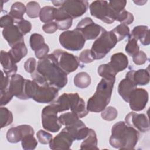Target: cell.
Here are the masks:
<instances>
[{
  "mask_svg": "<svg viewBox=\"0 0 150 150\" xmlns=\"http://www.w3.org/2000/svg\"><path fill=\"white\" fill-rule=\"evenodd\" d=\"M115 79L103 78L98 84L94 94L88 100L87 110L93 112H101L110 102Z\"/></svg>",
  "mask_w": 150,
  "mask_h": 150,
  "instance_id": "3",
  "label": "cell"
},
{
  "mask_svg": "<svg viewBox=\"0 0 150 150\" xmlns=\"http://www.w3.org/2000/svg\"><path fill=\"white\" fill-rule=\"evenodd\" d=\"M73 141H74L71 135L64 128L60 133L49 142V148L51 149H63L67 150L70 149Z\"/></svg>",
  "mask_w": 150,
  "mask_h": 150,
  "instance_id": "17",
  "label": "cell"
},
{
  "mask_svg": "<svg viewBox=\"0 0 150 150\" xmlns=\"http://www.w3.org/2000/svg\"><path fill=\"white\" fill-rule=\"evenodd\" d=\"M15 23L14 19L9 15L6 14L2 16L0 19V26L2 28H5Z\"/></svg>",
  "mask_w": 150,
  "mask_h": 150,
  "instance_id": "48",
  "label": "cell"
},
{
  "mask_svg": "<svg viewBox=\"0 0 150 150\" xmlns=\"http://www.w3.org/2000/svg\"><path fill=\"white\" fill-rule=\"evenodd\" d=\"M54 20L59 30H67L72 26L73 18L66 14L60 8H56Z\"/></svg>",
  "mask_w": 150,
  "mask_h": 150,
  "instance_id": "25",
  "label": "cell"
},
{
  "mask_svg": "<svg viewBox=\"0 0 150 150\" xmlns=\"http://www.w3.org/2000/svg\"><path fill=\"white\" fill-rule=\"evenodd\" d=\"M49 51V46L45 43L42 46H40L36 51H35V54L36 57L38 59L41 60L47 57Z\"/></svg>",
  "mask_w": 150,
  "mask_h": 150,
  "instance_id": "47",
  "label": "cell"
},
{
  "mask_svg": "<svg viewBox=\"0 0 150 150\" xmlns=\"http://www.w3.org/2000/svg\"><path fill=\"white\" fill-rule=\"evenodd\" d=\"M27 16L30 18H36L39 16L40 11V6L38 2L36 1H30L27 3L26 6Z\"/></svg>",
  "mask_w": 150,
  "mask_h": 150,
  "instance_id": "33",
  "label": "cell"
},
{
  "mask_svg": "<svg viewBox=\"0 0 150 150\" xmlns=\"http://www.w3.org/2000/svg\"><path fill=\"white\" fill-rule=\"evenodd\" d=\"M91 16L107 24L115 21V14L106 1H94L89 6Z\"/></svg>",
  "mask_w": 150,
  "mask_h": 150,
  "instance_id": "10",
  "label": "cell"
},
{
  "mask_svg": "<svg viewBox=\"0 0 150 150\" xmlns=\"http://www.w3.org/2000/svg\"><path fill=\"white\" fill-rule=\"evenodd\" d=\"M116 36L118 42L124 39L126 37H128L129 35V28L128 25L121 23L117 25L114 29L111 30Z\"/></svg>",
  "mask_w": 150,
  "mask_h": 150,
  "instance_id": "34",
  "label": "cell"
},
{
  "mask_svg": "<svg viewBox=\"0 0 150 150\" xmlns=\"http://www.w3.org/2000/svg\"><path fill=\"white\" fill-rule=\"evenodd\" d=\"M13 96L11 94V93L9 91L8 89L4 90V91H0V105L1 106L5 105H6L9 102L11 101V100L12 99Z\"/></svg>",
  "mask_w": 150,
  "mask_h": 150,
  "instance_id": "46",
  "label": "cell"
},
{
  "mask_svg": "<svg viewBox=\"0 0 150 150\" xmlns=\"http://www.w3.org/2000/svg\"><path fill=\"white\" fill-rule=\"evenodd\" d=\"M125 50L129 56L132 57L137 54L139 51V46L138 45L137 40L128 36V40L126 45Z\"/></svg>",
  "mask_w": 150,
  "mask_h": 150,
  "instance_id": "36",
  "label": "cell"
},
{
  "mask_svg": "<svg viewBox=\"0 0 150 150\" xmlns=\"http://www.w3.org/2000/svg\"><path fill=\"white\" fill-rule=\"evenodd\" d=\"M128 65V59L127 56L121 52L112 54L110 62L105 64L107 71L112 77H115L118 73L125 70Z\"/></svg>",
  "mask_w": 150,
  "mask_h": 150,
  "instance_id": "14",
  "label": "cell"
},
{
  "mask_svg": "<svg viewBox=\"0 0 150 150\" xmlns=\"http://www.w3.org/2000/svg\"><path fill=\"white\" fill-rule=\"evenodd\" d=\"M64 128L71 135L73 139L77 141L84 139L87 136L90 129L80 120L75 124L65 127Z\"/></svg>",
  "mask_w": 150,
  "mask_h": 150,
  "instance_id": "20",
  "label": "cell"
},
{
  "mask_svg": "<svg viewBox=\"0 0 150 150\" xmlns=\"http://www.w3.org/2000/svg\"><path fill=\"white\" fill-rule=\"evenodd\" d=\"M148 93L144 88H136L131 93L128 103L130 108L134 111L143 110L148 101Z\"/></svg>",
  "mask_w": 150,
  "mask_h": 150,
  "instance_id": "15",
  "label": "cell"
},
{
  "mask_svg": "<svg viewBox=\"0 0 150 150\" xmlns=\"http://www.w3.org/2000/svg\"><path fill=\"white\" fill-rule=\"evenodd\" d=\"M139 138V132L124 121L115 123L111 128L109 142L113 148L120 149H133Z\"/></svg>",
  "mask_w": 150,
  "mask_h": 150,
  "instance_id": "2",
  "label": "cell"
},
{
  "mask_svg": "<svg viewBox=\"0 0 150 150\" xmlns=\"http://www.w3.org/2000/svg\"><path fill=\"white\" fill-rule=\"evenodd\" d=\"M129 36L134 38L137 41L139 40L144 46L149 45L150 43L149 28L147 26L139 25L134 27Z\"/></svg>",
  "mask_w": 150,
  "mask_h": 150,
  "instance_id": "24",
  "label": "cell"
},
{
  "mask_svg": "<svg viewBox=\"0 0 150 150\" xmlns=\"http://www.w3.org/2000/svg\"><path fill=\"white\" fill-rule=\"evenodd\" d=\"M58 111L53 104H50L43 108L42 111V124L45 129L52 132L59 131L62 125L60 123Z\"/></svg>",
  "mask_w": 150,
  "mask_h": 150,
  "instance_id": "11",
  "label": "cell"
},
{
  "mask_svg": "<svg viewBox=\"0 0 150 150\" xmlns=\"http://www.w3.org/2000/svg\"><path fill=\"white\" fill-rule=\"evenodd\" d=\"M25 80L18 74H15L10 77L8 90L13 96L20 100H28L25 94Z\"/></svg>",
  "mask_w": 150,
  "mask_h": 150,
  "instance_id": "18",
  "label": "cell"
},
{
  "mask_svg": "<svg viewBox=\"0 0 150 150\" xmlns=\"http://www.w3.org/2000/svg\"><path fill=\"white\" fill-rule=\"evenodd\" d=\"M36 137L39 142L44 145L49 144L50 141L52 139V135L47 131L42 129H40L36 134Z\"/></svg>",
  "mask_w": 150,
  "mask_h": 150,
  "instance_id": "41",
  "label": "cell"
},
{
  "mask_svg": "<svg viewBox=\"0 0 150 150\" xmlns=\"http://www.w3.org/2000/svg\"><path fill=\"white\" fill-rule=\"evenodd\" d=\"M33 128L29 125L23 124L9 128L6 132V139L11 143H18L28 135H34Z\"/></svg>",
  "mask_w": 150,
  "mask_h": 150,
  "instance_id": "16",
  "label": "cell"
},
{
  "mask_svg": "<svg viewBox=\"0 0 150 150\" xmlns=\"http://www.w3.org/2000/svg\"><path fill=\"white\" fill-rule=\"evenodd\" d=\"M147 1H134V3H135L136 4H137L138 5H143L145 3H146Z\"/></svg>",
  "mask_w": 150,
  "mask_h": 150,
  "instance_id": "51",
  "label": "cell"
},
{
  "mask_svg": "<svg viewBox=\"0 0 150 150\" xmlns=\"http://www.w3.org/2000/svg\"><path fill=\"white\" fill-rule=\"evenodd\" d=\"M53 104L58 112L70 110L80 118L84 117L88 113L84 101L77 93H63Z\"/></svg>",
  "mask_w": 150,
  "mask_h": 150,
  "instance_id": "4",
  "label": "cell"
},
{
  "mask_svg": "<svg viewBox=\"0 0 150 150\" xmlns=\"http://www.w3.org/2000/svg\"><path fill=\"white\" fill-rule=\"evenodd\" d=\"M22 147L25 150H33L38 145V141L33 135H28L21 140Z\"/></svg>",
  "mask_w": 150,
  "mask_h": 150,
  "instance_id": "35",
  "label": "cell"
},
{
  "mask_svg": "<svg viewBox=\"0 0 150 150\" xmlns=\"http://www.w3.org/2000/svg\"><path fill=\"white\" fill-rule=\"evenodd\" d=\"M59 120L62 125L68 127L77 123L80 120V118L76 114L71 111L62 114L59 116Z\"/></svg>",
  "mask_w": 150,
  "mask_h": 150,
  "instance_id": "31",
  "label": "cell"
},
{
  "mask_svg": "<svg viewBox=\"0 0 150 150\" xmlns=\"http://www.w3.org/2000/svg\"><path fill=\"white\" fill-rule=\"evenodd\" d=\"M98 140L96 132L90 129L87 136L84 139L80 145L81 149H98L97 146Z\"/></svg>",
  "mask_w": 150,
  "mask_h": 150,
  "instance_id": "27",
  "label": "cell"
},
{
  "mask_svg": "<svg viewBox=\"0 0 150 150\" xmlns=\"http://www.w3.org/2000/svg\"><path fill=\"white\" fill-rule=\"evenodd\" d=\"M1 128L7 127L12 124L13 121V115L12 112L6 107L0 108Z\"/></svg>",
  "mask_w": 150,
  "mask_h": 150,
  "instance_id": "32",
  "label": "cell"
},
{
  "mask_svg": "<svg viewBox=\"0 0 150 150\" xmlns=\"http://www.w3.org/2000/svg\"><path fill=\"white\" fill-rule=\"evenodd\" d=\"M118 40L112 30L107 31L105 29L93 43L90 49L94 60L104 58L115 47Z\"/></svg>",
  "mask_w": 150,
  "mask_h": 150,
  "instance_id": "6",
  "label": "cell"
},
{
  "mask_svg": "<svg viewBox=\"0 0 150 150\" xmlns=\"http://www.w3.org/2000/svg\"><path fill=\"white\" fill-rule=\"evenodd\" d=\"M19 28L20 32L23 35H25L29 33L32 29L31 23L24 19L17 22L15 24Z\"/></svg>",
  "mask_w": 150,
  "mask_h": 150,
  "instance_id": "42",
  "label": "cell"
},
{
  "mask_svg": "<svg viewBox=\"0 0 150 150\" xmlns=\"http://www.w3.org/2000/svg\"><path fill=\"white\" fill-rule=\"evenodd\" d=\"M30 74L32 80L39 84L53 87L58 90L67 83V74L58 66L52 53L39 60L36 70Z\"/></svg>",
  "mask_w": 150,
  "mask_h": 150,
  "instance_id": "1",
  "label": "cell"
},
{
  "mask_svg": "<svg viewBox=\"0 0 150 150\" xmlns=\"http://www.w3.org/2000/svg\"><path fill=\"white\" fill-rule=\"evenodd\" d=\"M1 75L0 91H4L8 89L9 83H10V79H9L10 77L6 75L2 70H1Z\"/></svg>",
  "mask_w": 150,
  "mask_h": 150,
  "instance_id": "49",
  "label": "cell"
},
{
  "mask_svg": "<svg viewBox=\"0 0 150 150\" xmlns=\"http://www.w3.org/2000/svg\"><path fill=\"white\" fill-rule=\"evenodd\" d=\"M59 42L67 50L78 51L84 47L86 39L78 30L74 29L62 32L59 36Z\"/></svg>",
  "mask_w": 150,
  "mask_h": 150,
  "instance_id": "7",
  "label": "cell"
},
{
  "mask_svg": "<svg viewBox=\"0 0 150 150\" xmlns=\"http://www.w3.org/2000/svg\"><path fill=\"white\" fill-rule=\"evenodd\" d=\"M52 54L58 66L67 74L76 70L80 65L79 57L62 49L54 50Z\"/></svg>",
  "mask_w": 150,
  "mask_h": 150,
  "instance_id": "9",
  "label": "cell"
},
{
  "mask_svg": "<svg viewBox=\"0 0 150 150\" xmlns=\"http://www.w3.org/2000/svg\"><path fill=\"white\" fill-rule=\"evenodd\" d=\"M36 60L33 57H30L26 60L24 63V69L26 72L30 74L33 73L36 69Z\"/></svg>",
  "mask_w": 150,
  "mask_h": 150,
  "instance_id": "45",
  "label": "cell"
},
{
  "mask_svg": "<svg viewBox=\"0 0 150 150\" xmlns=\"http://www.w3.org/2000/svg\"><path fill=\"white\" fill-rule=\"evenodd\" d=\"M79 59L81 62L86 64L91 63L94 60L93 54L89 49H85L82 51L79 54Z\"/></svg>",
  "mask_w": 150,
  "mask_h": 150,
  "instance_id": "43",
  "label": "cell"
},
{
  "mask_svg": "<svg viewBox=\"0 0 150 150\" xmlns=\"http://www.w3.org/2000/svg\"><path fill=\"white\" fill-rule=\"evenodd\" d=\"M2 35L11 47L24 42L23 35L20 32L18 26L15 24L4 28Z\"/></svg>",
  "mask_w": 150,
  "mask_h": 150,
  "instance_id": "19",
  "label": "cell"
},
{
  "mask_svg": "<svg viewBox=\"0 0 150 150\" xmlns=\"http://www.w3.org/2000/svg\"><path fill=\"white\" fill-rule=\"evenodd\" d=\"M42 29L45 33L50 34L54 33L58 29V26L55 22H51L44 24L42 26Z\"/></svg>",
  "mask_w": 150,
  "mask_h": 150,
  "instance_id": "50",
  "label": "cell"
},
{
  "mask_svg": "<svg viewBox=\"0 0 150 150\" xmlns=\"http://www.w3.org/2000/svg\"><path fill=\"white\" fill-rule=\"evenodd\" d=\"M148 60L146 54L142 50H139L137 54L132 56V60L137 65H142L146 63Z\"/></svg>",
  "mask_w": 150,
  "mask_h": 150,
  "instance_id": "44",
  "label": "cell"
},
{
  "mask_svg": "<svg viewBox=\"0 0 150 150\" xmlns=\"http://www.w3.org/2000/svg\"><path fill=\"white\" fill-rule=\"evenodd\" d=\"M74 85L80 88L83 89L88 87L91 82L90 76L86 72L78 73L74 77Z\"/></svg>",
  "mask_w": 150,
  "mask_h": 150,
  "instance_id": "29",
  "label": "cell"
},
{
  "mask_svg": "<svg viewBox=\"0 0 150 150\" xmlns=\"http://www.w3.org/2000/svg\"><path fill=\"white\" fill-rule=\"evenodd\" d=\"M29 43L32 50L36 51L45 43V39L42 35L35 33L30 35Z\"/></svg>",
  "mask_w": 150,
  "mask_h": 150,
  "instance_id": "38",
  "label": "cell"
},
{
  "mask_svg": "<svg viewBox=\"0 0 150 150\" xmlns=\"http://www.w3.org/2000/svg\"><path fill=\"white\" fill-rule=\"evenodd\" d=\"M118 115L117 110L112 106H108L105 107L101 113V118L106 121H113Z\"/></svg>",
  "mask_w": 150,
  "mask_h": 150,
  "instance_id": "39",
  "label": "cell"
},
{
  "mask_svg": "<svg viewBox=\"0 0 150 150\" xmlns=\"http://www.w3.org/2000/svg\"><path fill=\"white\" fill-rule=\"evenodd\" d=\"M59 90L53 87L40 85L33 80H25V94L39 103H50L58 96Z\"/></svg>",
  "mask_w": 150,
  "mask_h": 150,
  "instance_id": "5",
  "label": "cell"
},
{
  "mask_svg": "<svg viewBox=\"0 0 150 150\" xmlns=\"http://www.w3.org/2000/svg\"><path fill=\"white\" fill-rule=\"evenodd\" d=\"M108 4L113 12L115 14V18L118 13L125 9V7L127 5V1L125 0L121 1H108Z\"/></svg>",
  "mask_w": 150,
  "mask_h": 150,
  "instance_id": "40",
  "label": "cell"
},
{
  "mask_svg": "<svg viewBox=\"0 0 150 150\" xmlns=\"http://www.w3.org/2000/svg\"><path fill=\"white\" fill-rule=\"evenodd\" d=\"M134 20V17L131 12L124 9L119 13H118L115 18V21L121 22L125 25L131 24Z\"/></svg>",
  "mask_w": 150,
  "mask_h": 150,
  "instance_id": "37",
  "label": "cell"
},
{
  "mask_svg": "<svg viewBox=\"0 0 150 150\" xmlns=\"http://www.w3.org/2000/svg\"><path fill=\"white\" fill-rule=\"evenodd\" d=\"M56 10V8L51 6H45L41 8L39 13V18L41 22L45 23L52 22L55 18Z\"/></svg>",
  "mask_w": 150,
  "mask_h": 150,
  "instance_id": "30",
  "label": "cell"
},
{
  "mask_svg": "<svg viewBox=\"0 0 150 150\" xmlns=\"http://www.w3.org/2000/svg\"><path fill=\"white\" fill-rule=\"evenodd\" d=\"M125 122L138 132L144 133L149 131V120L145 114L131 112L125 116Z\"/></svg>",
  "mask_w": 150,
  "mask_h": 150,
  "instance_id": "13",
  "label": "cell"
},
{
  "mask_svg": "<svg viewBox=\"0 0 150 150\" xmlns=\"http://www.w3.org/2000/svg\"><path fill=\"white\" fill-rule=\"evenodd\" d=\"M13 62L16 64L19 62L21 60L25 57L28 53V49L24 42L18 44L8 52Z\"/></svg>",
  "mask_w": 150,
  "mask_h": 150,
  "instance_id": "26",
  "label": "cell"
},
{
  "mask_svg": "<svg viewBox=\"0 0 150 150\" xmlns=\"http://www.w3.org/2000/svg\"><path fill=\"white\" fill-rule=\"evenodd\" d=\"M137 84L129 77H126L119 83L118 92L122 98L127 103H128L129 97L131 92L137 88Z\"/></svg>",
  "mask_w": 150,
  "mask_h": 150,
  "instance_id": "21",
  "label": "cell"
},
{
  "mask_svg": "<svg viewBox=\"0 0 150 150\" xmlns=\"http://www.w3.org/2000/svg\"><path fill=\"white\" fill-rule=\"evenodd\" d=\"M1 63L2 66L4 73L10 77L16 74L18 67L13 62L8 52L1 50Z\"/></svg>",
  "mask_w": 150,
  "mask_h": 150,
  "instance_id": "22",
  "label": "cell"
},
{
  "mask_svg": "<svg viewBox=\"0 0 150 150\" xmlns=\"http://www.w3.org/2000/svg\"><path fill=\"white\" fill-rule=\"evenodd\" d=\"M26 11V8L23 3L16 2L12 5L8 14L14 19L15 23H16L17 22L23 19V16Z\"/></svg>",
  "mask_w": 150,
  "mask_h": 150,
  "instance_id": "28",
  "label": "cell"
},
{
  "mask_svg": "<svg viewBox=\"0 0 150 150\" xmlns=\"http://www.w3.org/2000/svg\"><path fill=\"white\" fill-rule=\"evenodd\" d=\"M126 77L131 78L137 85L144 86L149 82V72L148 69L131 70L126 74Z\"/></svg>",
  "mask_w": 150,
  "mask_h": 150,
  "instance_id": "23",
  "label": "cell"
},
{
  "mask_svg": "<svg viewBox=\"0 0 150 150\" xmlns=\"http://www.w3.org/2000/svg\"><path fill=\"white\" fill-rule=\"evenodd\" d=\"M53 4L60 8L71 18H76L82 16L87 10L88 2L87 1L66 0L52 1Z\"/></svg>",
  "mask_w": 150,
  "mask_h": 150,
  "instance_id": "8",
  "label": "cell"
},
{
  "mask_svg": "<svg viewBox=\"0 0 150 150\" xmlns=\"http://www.w3.org/2000/svg\"><path fill=\"white\" fill-rule=\"evenodd\" d=\"M76 29L83 35L86 40L96 39L104 29L100 25L94 23L89 17L84 18L79 21Z\"/></svg>",
  "mask_w": 150,
  "mask_h": 150,
  "instance_id": "12",
  "label": "cell"
}]
</instances>
